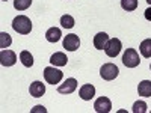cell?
Instances as JSON below:
<instances>
[{
	"label": "cell",
	"mask_w": 151,
	"mask_h": 113,
	"mask_svg": "<svg viewBox=\"0 0 151 113\" xmlns=\"http://www.w3.org/2000/svg\"><path fill=\"white\" fill-rule=\"evenodd\" d=\"M12 29L20 35H29L32 30V21L26 15H18L12 21Z\"/></svg>",
	"instance_id": "1"
},
{
	"label": "cell",
	"mask_w": 151,
	"mask_h": 113,
	"mask_svg": "<svg viewBox=\"0 0 151 113\" xmlns=\"http://www.w3.org/2000/svg\"><path fill=\"white\" fill-rule=\"evenodd\" d=\"M62 77H64V72H62L60 69H58V68H55V67H47L44 69V79H45V82L50 83V84H53V86L59 84Z\"/></svg>",
	"instance_id": "2"
},
{
	"label": "cell",
	"mask_w": 151,
	"mask_h": 113,
	"mask_svg": "<svg viewBox=\"0 0 151 113\" xmlns=\"http://www.w3.org/2000/svg\"><path fill=\"white\" fill-rule=\"evenodd\" d=\"M139 54H137V51L134 48H127L125 50V53L122 54V64L127 67V68H136L137 65H139Z\"/></svg>",
	"instance_id": "3"
},
{
	"label": "cell",
	"mask_w": 151,
	"mask_h": 113,
	"mask_svg": "<svg viewBox=\"0 0 151 113\" xmlns=\"http://www.w3.org/2000/svg\"><path fill=\"white\" fill-rule=\"evenodd\" d=\"M119 74V69L115 64H104L101 68H100V75H101L103 80H107V82H112L118 77Z\"/></svg>",
	"instance_id": "4"
},
{
	"label": "cell",
	"mask_w": 151,
	"mask_h": 113,
	"mask_svg": "<svg viewBox=\"0 0 151 113\" xmlns=\"http://www.w3.org/2000/svg\"><path fill=\"white\" fill-rule=\"evenodd\" d=\"M121 48H122L121 41L118 39V38H112V39H109V42L106 44L104 51L109 57H116L121 53Z\"/></svg>",
	"instance_id": "5"
},
{
	"label": "cell",
	"mask_w": 151,
	"mask_h": 113,
	"mask_svg": "<svg viewBox=\"0 0 151 113\" xmlns=\"http://www.w3.org/2000/svg\"><path fill=\"white\" fill-rule=\"evenodd\" d=\"M79 47H80V39H79L77 35L70 33L64 38V48L65 50H68V51H76Z\"/></svg>",
	"instance_id": "6"
},
{
	"label": "cell",
	"mask_w": 151,
	"mask_h": 113,
	"mask_svg": "<svg viewBox=\"0 0 151 113\" xmlns=\"http://www.w3.org/2000/svg\"><path fill=\"white\" fill-rule=\"evenodd\" d=\"M94 109L98 113H109L112 110V103L107 97H100L94 103Z\"/></svg>",
	"instance_id": "7"
},
{
	"label": "cell",
	"mask_w": 151,
	"mask_h": 113,
	"mask_svg": "<svg viewBox=\"0 0 151 113\" xmlns=\"http://www.w3.org/2000/svg\"><path fill=\"white\" fill-rule=\"evenodd\" d=\"M17 62V54L11 50H2L0 53V64L3 67H12Z\"/></svg>",
	"instance_id": "8"
},
{
	"label": "cell",
	"mask_w": 151,
	"mask_h": 113,
	"mask_svg": "<svg viewBox=\"0 0 151 113\" xmlns=\"http://www.w3.org/2000/svg\"><path fill=\"white\" fill-rule=\"evenodd\" d=\"M76 89H77V80L76 79H67L62 84H59L58 92L59 94H73Z\"/></svg>",
	"instance_id": "9"
},
{
	"label": "cell",
	"mask_w": 151,
	"mask_h": 113,
	"mask_svg": "<svg viewBox=\"0 0 151 113\" xmlns=\"http://www.w3.org/2000/svg\"><path fill=\"white\" fill-rule=\"evenodd\" d=\"M79 94H80V98H82V99H85V101H89V99H92L94 95H95V87H94L92 84H89V83L83 84V86L80 87Z\"/></svg>",
	"instance_id": "10"
},
{
	"label": "cell",
	"mask_w": 151,
	"mask_h": 113,
	"mask_svg": "<svg viewBox=\"0 0 151 113\" xmlns=\"http://www.w3.org/2000/svg\"><path fill=\"white\" fill-rule=\"evenodd\" d=\"M107 42H109V36H107V33H104V32H98V33L94 36V45H95L97 50H104Z\"/></svg>",
	"instance_id": "11"
},
{
	"label": "cell",
	"mask_w": 151,
	"mask_h": 113,
	"mask_svg": "<svg viewBox=\"0 0 151 113\" xmlns=\"http://www.w3.org/2000/svg\"><path fill=\"white\" fill-rule=\"evenodd\" d=\"M29 92H30L32 97L40 98V97H42L45 94V86L42 84V82H33L30 84V87H29Z\"/></svg>",
	"instance_id": "12"
},
{
	"label": "cell",
	"mask_w": 151,
	"mask_h": 113,
	"mask_svg": "<svg viewBox=\"0 0 151 113\" xmlns=\"http://www.w3.org/2000/svg\"><path fill=\"white\" fill-rule=\"evenodd\" d=\"M50 62H52L53 67H65L67 62H68V57H67L65 53L58 51V53H55L52 57H50Z\"/></svg>",
	"instance_id": "13"
},
{
	"label": "cell",
	"mask_w": 151,
	"mask_h": 113,
	"mask_svg": "<svg viewBox=\"0 0 151 113\" xmlns=\"http://www.w3.org/2000/svg\"><path fill=\"white\" fill-rule=\"evenodd\" d=\"M60 36H62V32L59 27H50L47 32H45V38H47V41L48 42H58L60 39Z\"/></svg>",
	"instance_id": "14"
},
{
	"label": "cell",
	"mask_w": 151,
	"mask_h": 113,
	"mask_svg": "<svg viewBox=\"0 0 151 113\" xmlns=\"http://www.w3.org/2000/svg\"><path fill=\"white\" fill-rule=\"evenodd\" d=\"M137 94L141 97H151V82L150 80H142L137 86Z\"/></svg>",
	"instance_id": "15"
},
{
	"label": "cell",
	"mask_w": 151,
	"mask_h": 113,
	"mask_svg": "<svg viewBox=\"0 0 151 113\" xmlns=\"http://www.w3.org/2000/svg\"><path fill=\"white\" fill-rule=\"evenodd\" d=\"M20 60H21V64L27 68H30L33 65V56L30 54V51H27V50H24V51L20 53Z\"/></svg>",
	"instance_id": "16"
},
{
	"label": "cell",
	"mask_w": 151,
	"mask_h": 113,
	"mask_svg": "<svg viewBox=\"0 0 151 113\" xmlns=\"http://www.w3.org/2000/svg\"><path fill=\"white\" fill-rule=\"evenodd\" d=\"M139 51L144 57H151V39H144L141 42V47H139Z\"/></svg>",
	"instance_id": "17"
},
{
	"label": "cell",
	"mask_w": 151,
	"mask_h": 113,
	"mask_svg": "<svg viewBox=\"0 0 151 113\" xmlns=\"http://www.w3.org/2000/svg\"><path fill=\"white\" fill-rule=\"evenodd\" d=\"M60 26L65 29H73L74 27V18L71 15H62L60 17Z\"/></svg>",
	"instance_id": "18"
},
{
	"label": "cell",
	"mask_w": 151,
	"mask_h": 113,
	"mask_svg": "<svg viewBox=\"0 0 151 113\" xmlns=\"http://www.w3.org/2000/svg\"><path fill=\"white\" fill-rule=\"evenodd\" d=\"M11 42H12V39H11V35L9 33H6V32H2L0 33V48H8L9 45H11Z\"/></svg>",
	"instance_id": "19"
},
{
	"label": "cell",
	"mask_w": 151,
	"mask_h": 113,
	"mask_svg": "<svg viewBox=\"0 0 151 113\" xmlns=\"http://www.w3.org/2000/svg\"><path fill=\"white\" fill-rule=\"evenodd\" d=\"M32 5V0H14V8L17 11H26Z\"/></svg>",
	"instance_id": "20"
},
{
	"label": "cell",
	"mask_w": 151,
	"mask_h": 113,
	"mask_svg": "<svg viewBox=\"0 0 151 113\" xmlns=\"http://www.w3.org/2000/svg\"><path fill=\"white\" fill-rule=\"evenodd\" d=\"M133 113H147L148 112V106L145 101H136L133 104Z\"/></svg>",
	"instance_id": "21"
},
{
	"label": "cell",
	"mask_w": 151,
	"mask_h": 113,
	"mask_svg": "<svg viewBox=\"0 0 151 113\" xmlns=\"http://www.w3.org/2000/svg\"><path fill=\"white\" fill-rule=\"evenodd\" d=\"M121 6L124 11H134L137 8V0H121Z\"/></svg>",
	"instance_id": "22"
},
{
	"label": "cell",
	"mask_w": 151,
	"mask_h": 113,
	"mask_svg": "<svg viewBox=\"0 0 151 113\" xmlns=\"http://www.w3.org/2000/svg\"><path fill=\"white\" fill-rule=\"evenodd\" d=\"M35 112H42V113H45L47 110H45V107H42V106H36V107L32 110V113H35Z\"/></svg>",
	"instance_id": "23"
},
{
	"label": "cell",
	"mask_w": 151,
	"mask_h": 113,
	"mask_svg": "<svg viewBox=\"0 0 151 113\" xmlns=\"http://www.w3.org/2000/svg\"><path fill=\"white\" fill-rule=\"evenodd\" d=\"M145 18H147L148 21H151V6L145 9Z\"/></svg>",
	"instance_id": "24"
},
{
	"label": "cell",
	"mask_w": 151,
	"mask_h": 113,
	"mask_svg": "<svg viewBox=\"0 0 151 113\" xmlns=\"http://www.w3.org/2000/svg\"><path fill=\"white\" fill-rule=\"evenodd\" d=\"M147 2H148V3H150V5H151V0H147Z\"/></svg>",
	"instance_id": "25"
},
{
	"label": "cell",
	"mask_w": 151,
	"mask_h": 113,
	"mask_svg": "<svg viewBox=\"0 0 151 113\" xmlns=\"http://www.w3.org/2000/svg\"><path fill=\"white\" fill-rule=\"evenodd\" d=\"M2 2H6V0H2Z\"/></svg>",
	"instance_id": "26"
},
{
	"label": "cell",
	"mask_w": 151,
	"mask_h": 113,
	"mask_svg": "<svg viewBox=\"0 0 151 113\" xmlns=\"http://www.w3.org/2000/svg\"><path fill=\"white\" fill-rule=\"evenodd\" d=\"M150 69H151V65H150Z\"/></svg>",
	"instance_id": "27"
}]
</instances>
